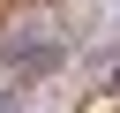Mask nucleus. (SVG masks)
<instances>
[{"instance_id":"f257e3e1","label":"nucleus","mask_w":120,"mask_h":113,"mask_svg":"<svg viewBox=\"0 0 120 113\" xmlns=\"http://www.w3.org/2000/svg\"><path fill=\"white\" fill-rule=\"evenodd\" d=\"M68 53H60V38H45V30H30V23H15V30H0V68L15 75V83H38V75H52Z\"/></svg>"},{"instance_id":"f03ea898","label":"nucleus","mask_w":120,"mask_h":113,"mask_svg":"<svg viewBox=\"0 0 120 113\" xmlns=\"http://www.w3.org/2000/svg\"><path fill=\"white\" fill-rule=\"evenodd\" d=\"M0 113H8V105H0Z\"/></svg>"}]
</instances>
